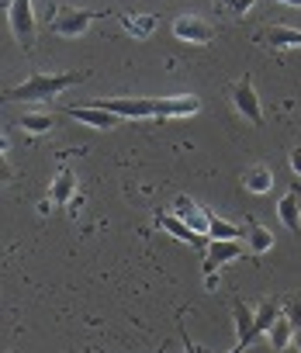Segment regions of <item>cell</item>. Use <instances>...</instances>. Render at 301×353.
Masks as SVG:
<instances>
[{
  "instance_id": "1",
  "label": "cell",
  "mask_w": 301,
  "mask_h": 353,
  "mask_svg": "<svg viewBox=\"0 0 301 353\" xmlns=\"http://www.w3.org/2000/svg\"><path fill=\"white\" fill-rule=\"evenodd\" d=\"M80 80H83L80 73H35V77H28L25 83L11 87V90L4 94V101H8V104H21V101H49V97L70 90V87L80 83Z\"/></svg>"
},
{
  "instance_id": "2",
  "label": "cell",
  "mask_w": 301,
  "mask_h": 353,
  "mask_svg": "<svg viewBox=\"0 0 301 353\" xmlns=\"http://www.w3.org/2000/svg\"><path fill=\"white\" fill-rule=\"evenodd\" d=\"M107 11H83V8H52V18H49V28L52 35L59 39H80L94 18H104Z\"/></svg>"
},
{
  "instance_id": "3",
  "label": "cell",
  "mask_w": 301,
  "mask_h": 353,
  "mask_svg": "<svg viewBox=\"0 0 301 353\" xmlns=\"http://www.w3.org/2000/svg\"><path fill=\"white\" fill-rule=\"evenodd\" d=\"M94 104L118 118H160L163 97H114V101H94Z\"/></svg>"
},
{
  "instance_id": "4",
  "label": "cell",
  "mask_w": 301,
  "mask_h": 353,
  "mask_svg": "<svg viewBox=\"0 0 301 353\" xmlns=\"http://www.w3.org/2000/svg\"><path fill=\"white\" fill-rule=\"evenodd\" d=\"M242 256H246V246H239V239H211L208 250H205V281H208V288H215L218 267H225L232 260H242Z\"/></svg>"
},
{
  "instance_id": "5",
  "label": "cell",
  "mask_w": 301,
  "mask_h": 353,
  "mask_svg": "<svg viewBox=\"0 0 301 353\" xmlns=\"http://www.w3.org/2000/svg\"><path fill=\"white\" fill-rule=\"evenodd\" d=\"M8 21H11V32L18 39L21 49H32L35 42V11H32V0H11L8 4Z\"/></svg>"
},
{
  "instance_id": "6",
  "label": "cell",
  "mask_w": 301,
  "mask_h": 353,
  "mask_svg": "<svg viewBox=\"0 0 301 353\" xmlns=\"http://www.w3.org/2000/svg\"><path fill=\"white\" fill-rule=\"evenodd\" d=\"M232 108L249 121V125H263V108H260V94L253 90V80L249 77H239L236 83H232Z\"/></svg>"
},
{
  "instance_id": "7",
  "label": "cell",
  "mask_w": 301,
  "mask_h": 353,
  "mask_svg": "<svg viewBox=\"0 0 301 353\" xmlns=\"http://www.w3.org/2000/svg\"><path fill=\"white\" fill-rule=\"evenodd\" d=\"M156 225L163 229V232H170L174 239H180V243H187V246H194V250H208V236H201V232H194L184 219H177V215H167V212H160L156 215Z\"/></svg>"
},
{
  "instance_id": "8",
  "label": "cell",
  "mask_w": 301,
  "mask_h": 353,
  "mask_svg": "<svg viewBox=\"0 0 301 353\" xmlns=\"http://www.w3.org/2000/svg\"><path fill=\"white\" fill-rule=\"evenodd\" d=\"M174 35L184 39V42H194V46H208L211 35H215V28L205 18H198V14H180L174 21Z\"/></svg>"
},
{
  "instance_id": "9",
  "label": "cell",
  "mask_w": 301,
  "mask_h": 353,
  "mask_svg": "<svg viewBox=\"0 0 301 353\" xmlns=\"http://www.w3.org/2000/svg\"><path fill=\"white\" fill-rule=\"evenodd\" d=\"M66 114L70 118H76V121H83V125H90V128H101V132H111V128H118V114H111V111H104V108H97V104H76V108H66Z\"/></svg>"
},
{
  "instance_id": "10",
  "label": "cell",
  "mask_w": 301,
  "mask_h": 353,
  "mask_svg": "<svg viewBox=\"0 0 301 353\" xmlns=\"http://www.w3.org/2000/svg\"><path fill=\"white\" fill-rule=\"evenodd\" d=\"M174 215L177 219H184L194 232H201V236H208V222H211V212H205V208H198L187 194H177L174 198Z\"/></svg>"
},
{
  "instance_id": "11",
  "label": "cell",
  "mask_w": 301,
  "mask_h": 353,
  "mask_svg": "<svg viewBox=\"0 0 301 353\" xmlns=\"http://www.w3.org/2000/svg\"><path fill=\"white\" fill-rule=\"evenodd\" d=\"M232 322H236V339H239V346H249L253 336H256V312H253L242 298H232Z\"/></svg>"
},
{
  "instance_id": "12",
  "label": "cell",
  "mask_w": 301,
  "mask_h": 353,
  "mask_svg": "<svg viewBox=\"0 0 301 353\" xmlns=\"http://www.w3.org/2000/svg\"><path fill=\"white\" fill-rule=\"evenodd\" d=\"M277 219H280L291 232L301 229V188H298V184L280 194V201H277Z\"/></svg>"
},
{
  "instance_id": "13",
  "label": "cell",
  "mask_w": 301,
  "mask_h": 353,
  "mask_svg": "<svg viewBox=\"0 0 301 353\" xmlns=\"http://www.w3.org/2000/svg\"><path fill=\"white\" fill-rule=\"evenodd\" d=\"M256 42H263L267 49H298L301 46V28H287V25H273L263 35H256Z\"/></svg>"
},
{
  "instance_id": "14",
  "label": "cell",
  "mask_w": 301,
  "mask_h": 353,
  "mask_svg": "<svg viewBox=\"0 0 301 353\" xmlns=\"http://www.w3.org/2000/svg\"><path fill=\"white\" fill-rule=\"evenodd\" d=\"M73 194H76V173L66 166V170L56 173V181L49 188V201L52 205H66V201H73Z\"/></svg>"
},
{
  "instance_id": "15",
  "label": "cell",
  "mask_w": 301,
  "mask_h": 353,
  "mask_svg": "<svg viewBox=\"0 0 301 353\" xmlns=\"http://www.w3.org/2000/svg\"><path fill=\"white\" fill-rule=\"evenodd\" d=\"M242 184H246V191H249V194H267V191L273 188V173H270V166L256 163V166H249V170H246Z\"/></svg>"
},
{
  "instance_id": "16",
  "label": "cell",
  "mask_w": 301,
  "mask_h": 353,
  "mask_svg": "<svg viewBox=\"0 0 301 353\" xmlns=\"http://www.w3.org/2000/svg\"><path fill=\"white\" fill-rule=\"evenodd\" d=\"M156 25H160V21H156L153 14H125V18H121V28H125L132 39H149V35L156 32Z\"/></svg>"
},
{
  "instance_id": "17",
  "label": "cell",
  "mask_w": 301,
  "mask_h": 353,
  "mask_svg": "<svg viewBox=\"0 0 301 353\" xmlns=\"http://www.w3.org/2000/svg\"><path fill=\"white\" fill-rule=\"evenodd\" d=\"M294 332H298V329H294V322H291V319H287V312H284V315L270 325V332H267V336H270V346H273V350H287V346L294 343Z\"/></svg>"
},
{
  "instance_id": "18",
  "label": "cell",
  "mask_w": 301,
  "mask_h": 353,
  "mask_svg": "<svg viewBox=\"0 0 301 353\" xmlns=\"http://www.w3.org/2000/svg\"><path fill=\"white\" fill-rule=\"evenodd\" d=\"M280 315H284V305H280L277 298H267V301L256 308V336H260V332H270V325H273Z\"/></svg>"
},
{
  "instance_id": "19",
  "label": "cell",
  "mask_w": 301,
  "mask_h": 353,
  "mask_svg": "<svg viewBox=\"0 0 301 353\" xmlns=\"http://www.w3.org/2000/svg\"><path fill=\"white\" fill-rule=\"evenodd\" d=\"M270 246H273L270 229H267V225H260V222H249V232H246V250H249V253H267Z\"/></svg>"
},
{
  "instance_id": "20",
  "label": "cell",
  "mask_w": 301,
  "mask_h": 353,
  "mask_svg": "<svg viewBox=\"0 0 301 353\" xmlns=\"http://www.w3.org/2000/svg\"><path fill=\"white\" fill-rule=\"evenodd\" d=\"M18 125H21L28 135H45V132L56 125V118H52V114H45V111H28Z\"/></svg>"
},
{
  "instance_id": "21",
  "label": "cell",
  "mask_w": 301,
  "mask_h": 353,
  "mask_svg": "<svg viewBox=\"0 0 301 353\" xmlns=\"http://www.w3.org/2000/svg\"><path fill=\"white\" fill-rule=\"evenodd\" d=\"M246 232L236 225V222H225V219H218V215H211V222H208V239H242Z\"/></svg>"
},
{
  "instance_id": "22",
  "label": "cell",
  "mask_w": 301,
  "mask_h": 353,
  "mask_svg": "<svg viewBox=\"0 0 301 353\" xmlns=\"http://www.w3.org/2000/svg\"><path fill=\"white\" fill-rule=\"evenodd\" d=\"M284 312H287V319L294 322V329H301V294H294V298L284 305Z\"/></svg>"
},
{
  "instance_id": "23",
  "label": "cell",
  "mask_w": 301,
  "mask_h": 353,
  "mask_svg": "<svg viewBox=\"0 0 301 353\" xmlns=\"http://www.w3.org/2000/svg\"><path fill=\"white\" fill-rule=\"evenodd\" d=\"M218 4H222L225 11H232V14H246V11L256 4V0H218Z\"/></svg>"
},
{
  "instance_id": "24",
  "label": "cell",
  "mask_w": 301,
  "mask_h": 353,
  "mask_svg": "<svg viewBox=\"0 0 301 353\" xmlns=\"http://www.w3.org/2000/svg\"><path fill=\"white\" fill-rule=\"evenodd\" d=\"M287 163H291V173L301 181V145H298V149H291V159H287Z\"/></svg>"
},
{
  "instance_id": "25",
  "label": "cell",
  "mask_w": 301,
  "mask_h": 353,
  "mask_svg": "<svg viewBox=\"0 0 301 353\" xmlns=\"http://www.w3.org/2000/svg\"><path fill=\"white\" fill-rule=\"evenodd\" d=\"M180 339H184V353H198V346H194V339L184 332V325H180Z\"/></svg>"
},
{
  "instance_id": "26",
  "label": "cell",
  "mask_w": 301,
  "mask_h": 353,
  "mask_svg": "<svg viewBox=\"0 0 301 353\" xmlns=\"http://www.w3.org/2000/svg\"><path fill=\"white\" fill-rule=\"evenodd\" d=\"M277 4H291V8H301V0H277Z\"/></svg>"
},
{
  "instance_id": "27",
  "label": "cell",
  "mask_w": 301,
  "mask_h": 353,
  "mask_svg": "<svg viewBox=\"0 0 301 353\" xmlns=\"http://www.w3.org/2000/svg\"><path fill=\"white\" fill-rule=\"evenodd\" d=\"M291 346H298V350H301V329L294 332V343H291Z\"/></svg>"
},
{
  "instance_id": "28",
  "label": "cell",
  "mask_w": 301,
  "mask_h": 353,
  "mask_svg": "<svg viewBox=\"0 0 301 353\" xmlns=\"http://www.w3.org/2000/svg\"><path fill=\"white\" fill-rule=\"evenodd\" d=\"M242 350H246V346H239V343H236V346H232V353H242Z\"/></svg>"
},
{
  "instance_id": "29",
  "label": "cell",
  "mask_w": 301,
  "mask_h": 353,
  "mask_svg": "<svg viewBox=\"0 0 301 353\" xmlns=\"http://www.w3.org/2000/svg\"><path fill=\"white\" fill-rule=\"evenodd\" d=\"M156 353H163V346H160V350H156Z\"/></svg>"
}]
</instances>
